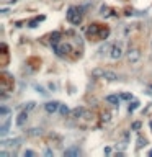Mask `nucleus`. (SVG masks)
Segmentation results:
<instances>
[{"label":"nucleus","instance_id":"23","mask_svg":"<svg viewBox=\"0 0 152 157\" xmlns=\"http://www.w3.org/2000/svg\"><path fill=\"white\" fill-rule=\"evenodd\" d=\"M137 106H139V102H133V103L129 105V108H128V110H129V113H131V111H134Z\"/></svg>","mask_w":152,"mask_h":157},{"label":"nucleus","instance_id":"5","mask_svg":"<svg viewBox=\"0 0 152 157\" xmlns=\"http://www.w3.org/2000/svg\"><path fill=\"white\" fill-rule=\"evenodd\" d=\"M53 49H54V52H56L59 57H65V56L69 54V52H72V46L69 43H62V44H54L53 46Z\"/></svg>","mask_w":152,"mask_h":157},{"label":"nucleus","instance_id":"8","mask_svg":"<svg viewBox=\"0 0 152 157\" xmlns=\"http://www.w3.org/2000/svg\"><path fill=\"white\" fill-rule=\"evenodd\" d=\"M59 106H61L59 102H47L46 105H44V110H46V113L53 115V113H56V111L59 110Z\"/></svg>","mask_w":152,"mask_h":157},{"label":"nucleus","instance_id":"31","mask_svg":"<svg viewBox=\"0 0 152 157\" xmlns=\"http://www.w3.org/2000/svg\"><path fill=\"white\" fill-rule=\"evenodd\" d=\"M151 128H152V121H151Z\"/></svg>","mask_w":152,"mask_h":157},{"label":"nucleus","instance_id":"6","mask_svg":"<svg viewBox=\"0 0 152 157\" xmlns=\"http://www.w3.org/2000/svg\"><path fill=\"white\" fill-rule=\"evenodd\" d=\"M121 56H123V46L119 43H115L111 48H110V57L116 61V59H119Z\"/></svg>","mask_w":152,"mask_h":157},{"label":"nucleus","instance_id":"19","mask_svg":"<svg viewBox=\"0 0 152 157\" xmlns=\"http://www.w3.org/2000/svg\"><path fill=\"white\" fill-rule=\"evenodd\" d=\"M41 132H43V129H41V128H33V129L28 131V136H39Z\"/></svg>","mask_w":152,"mask_h":157},{"label":"nucleus","instance_id":"29","mask_svg":"<svg viewBox=\"0 0 152 157\" xmlns=\"http://www.w3.org/2000/svg\"><path fill=\"white\" fill-rule=\"evenodd\" d=\"M0 157H8V152L7 151H0Z\"/></svg>","mask_w":152,"mask_h":157},{"label":"nucleus","instance_id":"27","mask_svg":"<svg viewBox=\"0 0 152 157\" xmlns=\"http://www.w3.org/2000/svg\"><path fill=\"white\" fill-rule=\"evenodd\" d=\"M23 156H25V157H31V156H34V152L33 151H25V152H23Z\"/></svg>","mask_w":152,"mask_h":157},{"label":"nucleus","instance_id":"11","mask_svg":"<svg viewBox=\"0 0 152 157\" xmlns=\"http://www.w3.org/2000/svg\"><path fill=\"white\" fill-rule=\"evenodd\" d=\"M105 100H106V103H111L113 106H119V100H121V97H118V95H106Z\"/></svg>","mask_w":152,"mask_h":157},{"label":"nucleus","instance_id":"17","mask_svg":"<svg viewBox=\"0 0 152 157\" xmlns=\"http://www.w3.org/2000/svg\"><path fill=\"white\" fill-rule=\"evenodd\" d=\"M110 118H111V113H110L108 110L102 111V121H103V123H108V121H110Z\"/></svg>","mask_w":152,"mask_h":157},{"label":"nucleus","instance_id":"1","mask_svg":"<svg viewBox=\"0 0 152 157\" xmlns=\"http://www.w3.org/2000/svg\"><path fill=\"white\" fill-rule=\"evenodd\" d=\"M110 34V28L106 25H100V23H92L87 30V38L90 41H102L106 39Z\"/></svg>","mask_w":152,"mask_h":157},{"label":"nucleus","instance_id":"21","mask_svg":"<svg viewBox=\"0 0 152 157\" xmlns=\"http://www.w3.org/2000/svg\"><path fill=\"white\" fill-rule=\"evenodd\" d=\"M110 48H111V46H110L108 43H105V44H103V46H102V48H100V49H98V52H100V54H105V52L108 51Z\"/></svg>","mask_w":152,"mask_h":157},{"label":"nucleus","instance_id":"30","mask_svg":"<svg viewBox=\"0 0 152 157\" xmlns=\"http://www.w3.org/2000/svg\"><path fill=\"white\" fill-rule=\"evenodd\" d=\"M149 156H151V157H152V149H151V151H149Z\"/></svg>","mask_w":152,"mask_h":157},{"label":"nucleus","instance_id":"20","mask_svg":"<svg viewBox=\"0 0 152 157\" xmlns=\"http://www.w3.org/2000/svg\"><path fill=\"white\" fill-rule=\"evenodd\" d=\"M121 141H123V144L126 146L128 142H129V131H124L123 134H121Z\"/></svg>","mask_w":152,"mask_h":157},{"label":"nucleus","instance_id":"13","mask_svg":"<svg viewBox=\"0 0 152 157\" xmlns=\"http://www.w3.org/2000/svg\"><path fill=\"white\" fill-rule=\"evenodd\" d=\"M103 79H106L108 82H116V80H119V75L116 74V72H113V71H106Z\"/></svg>","mask_w":152,"mask_h":157},{"label":"nucleus","instance_id":"28","mask_svg":"<svg viewBox=\"0 0 152 157\" xmlns=\"http://www.w3.org/2000/svg\"><path fill=\"white\" fill-rule=\"evenodd\" d=\"M141 128V123L139 121H136V123H133V129H139Z\"/></svg>","mask_w":152,"mask_h":157},{"label":"nucleus","instance_id":"4","mask_svg":"<svg viewBox=\"0 0 152 157\" xmlns=\"http://www.w3.org/2000/svg\"><path fill=\"white\" fill-rule=\"evenodd\" d=\"M141 49L137 46H129V49L126 52V57H128V62H131V64H137V62L141 61Z\"/></svg>","mask_w":152,"mask_h":157},{"label":"nucleus","instance_id":"10","mask_svg":"<svg viewBox=\"0 0 152 157\" xmlns=\"http://www.w3.org/2000/svg\"><path fill=\"white\" fill-rule=\"evenodd\" d=\"M64 156L65 157H79L80 156V149L79 147H69L64 151Z\"/></svg>","mask_w":152,"mask_h":157},{"label":"nucleus","instance_id":"26","mask_svg":"<svg viewBox=\"0 0 152 157\" xmlns=\"http://www.w3.org/2000/svg\"><path fill=\"white\" fill-rule=\"evenodd\" d=\"M121 98L123 100H133V95H131V93H123Z\"/></svg>","mask_w":152,"mask_h":157},{"label":"nucleus","instance_id":"25","mask_svg":"<svg viewBox=\"0 0 152 157\" xmlns=\"http://www.w3.org/2000/svg\"><path fill=\"white\" fill-rule=\"evenodd\" d=\"M137 142H139V144H137V147H142V146H146V144H147V141H146V139H142V138L137 139Z\"/></svg>","mask_w":152,"mask_h":157},{"label":"nucleus","instance_id":"24","mask_svg":"<svg viewBox=\"0 0 152 157\" xmlns=\"http://www.w3.org/2000/svg\"><path fill=\"white\" fill-rule=\"evenodd\" d=\"M34 106H36V103H34V102H28V103H26V106H25V110L30 111V110H33Z\"/></svg>","mask_w":152,"mask_h":157},{"label":"nucleus","instance_id":"3","mask_svg":"<svg viewBox=\"0 0 152 157\" xmlns=\"http://www.w3.org/2000/svg\"><path fill=\"white\" fill-rule=\"evenodd\" d=\"M0 87H2V92H10L13 89V77L5 71L0 75Z\"/></svg>","mask_w":152,"mask_h":157},{"label":"nucleus","instance_id":"2","mask_svg":"<svg viewBox=\"0 0 152 157\" xmlns=\"http://www.w3.org/2000/svg\"><path fill=\"white\" fill-rule=\"evenodd\" d=\"M82 20H84V10H82L80 7H77V5L69 7V10H67V22L72 23V25H75V26H79L82 23Z\"/></svg>","mask_w":152,"mask_h":157},{"label":"nucleus","instance_id":"7","mask_svg":"<svg viewBox=\"0 0 152 157\" xmlns=\"http://www.w3.org/2000/svg\"><path fill=\"white\" fill-rule=\"evenodd\" d=\"M85 111H87V110H85L84 106H77V108H74V110H70V113H69V118H72V120H79V118L84 116Z\"/></svg>","mask_w":152,"mask_h":157},{"label":"nucleus","instance_id":"18","mask_svg":"<svg viewBox=\"0 0 152 157\" xmlns=\"http://www.w3.org/2000/svg\"><path fill=\"white\" fill-rule=\"evenodd\" d=\"M59 111H61L62 116H69V113H70V110H69L67 105H61V106H59Z\"/></svg>","mask_w":152,"mask_h":157},{"label":"nucleus","instance_id":"14","mask_svg":"<svg viewBox=\"0 0 152 157\" xmlns=\"http://www.w3.org/2000/svg\"><path fill=\"white\" fill-rule=\"evenodd\" d=\"M2 54H3L2 65H7V61H8V49H7V44H2Z\"/></svg>","mask_w":152,"mask_h":157},{"label":"nucleus","instance_id":"22","mask_svg":"<svg viewBox=\"0 0 152 157\" xmlns=\"http://www.w3.org/2000/svg\"><path fill=\"white\" fill-rule=\"evenodd\" d=\"M8 113H10V108L8 106H2V108H0V116H7Z\"/></svg>","mask_w":152,"mask_h":157},{"label":"nucleus","instance_id":"12","mask_svg":"<svg viewBox=\"0 0 152 157\" xmlns=\"http://www.w3.org/2000/svg\"><path fill=\"white\" fill-rule=\"evenodd\" d=\"M105 69H103V67H95V69H93V71H92V77L93 79H103V77H105Z\"/></svg>","mask_w":152,"mask_h":157},{"label":"nucleus","instance_id":"16","mask_svg":"<svg viewBox=\"0 0 152 157\" xmlns=\"http://www.w3.org/2000/svg\"><path fill=\"white\" fill-rule=\"evenodd\" d=\"M8 128H10V121H5V123L2 124V128H0V134H2V136H7V132H8Z\"/></svg>","mask_w":152,"mask_h":157},{"label":"nucleus","instance_id":"9","mask_svg":"<svg viewBox=\"0 0 152 157\" xmlns=\"http://www.w3.org/2000/svg\"><path fill=\"white\" fill-rule=\"evenodd\" d=\"M26 120H28V111L26 110H23L22 113L18 115V118H16V126H25V123H26Z\"/></svg>","mask_w":152,"mask_h":157},{"label":"nucleus","instance_id":"15","mask_svg":"<svg viewBox=\"0 0 152 157\" xmlns=\"http://www.w3.org/2000/svg\"><path fill=\"white\" fill-rule=\"evenodd\" d=\"M18 142H20V139H10V141H3V147H8V146H13V147H16V146H18Z\"/></svg>","mask_w":152,"mask_h":157}]
</instances>
